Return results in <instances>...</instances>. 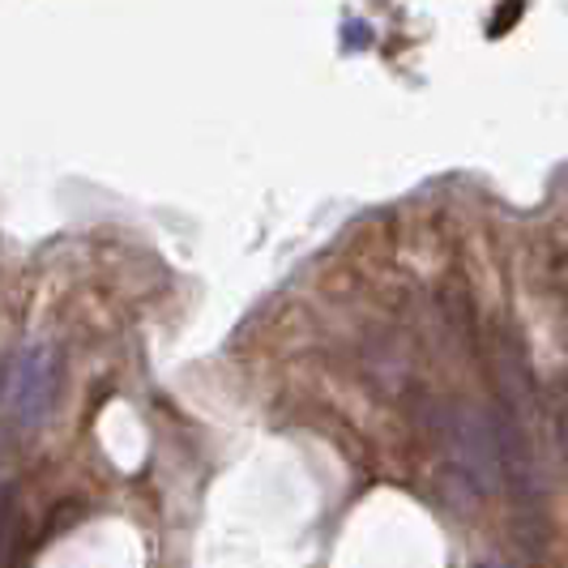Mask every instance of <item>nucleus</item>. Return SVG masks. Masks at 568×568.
Returning a JSON list of instances; mask_svg holds the SVG:
<instances>
[{
	"label": "nucleus",
	"instance_id": "f257e3e1",
	"mask_svg": "<svg viewBox=\"0 0 568 568\" xmlns=\"http://www.w3.org/2000/svg\"><path fill=\"white\" fill-rule=\"evenodd\" d=\"M436 436L454 470L475 487V491H496L500 487V449H496V419L479 406H445L436 419Z\"/></svg>",
	"mask_w": 568,
	"mask_h": 568
},
{
	"label": "nucleus",
	"instance_id": "f03ea898",
	"mask_svg": "<svg viewBox=\"0 0 568 568\" xmlns=\"http://www.w3.org/2000/svg\"><path fill=\"white\" fill-rule=\"evenodd\" d=\"M57 385H60V355L48 342H30L27 351L13 359L9 385H4V410L9 419L30 432L39 427L52 406H57Z\"/></svg>",
	"mask_w": 568,
	"mask_h": 568
},
{
	"label": "nucleus",
	"instance_id": "7ed1b4c3",
	"mask_svg": "<svg viewBox=\"0 0 568 568\" xmlns=\"http://www.w3.org/2000/svg\"><path fill=\"white\" fill-rule=\"evenodd\" d=\"M13 530H18V500H13V487H0V568L9 565Z\"/></svg>",
	"mask_w": 568,
	"mask_h": 568
},
{
	"label": "nucleus",
	"instance_id": "20e7f679",
	"mask_svg": "<svg viewBox=\"0 0 568 568\" xmlns=\"http://www.w3.org/2000/svg\"><path fill=\"white\" fill-rule=\"evenodd\" d=\"M517 18H521V4H509L505 13H496V18H491V34H505V27L517 22Z\"/></svg>",
	"mask_w": 568,
	"mask_h": 568
},
{
	"label": "nucleus",
	"instance_id": "39448f33",
	"mask_svg": "<svg viewBox=\"0 0 568 568\" xmlns=\"http://www.w3.org/2000/svg\"><path fill=\"white\" fill-rule=\"evenodd\" d=\"M479 568H513V565H509V560H484Z\"/></svg>",
	"mask_w": 568,
	"mask_h": 568
}]
</instances>
